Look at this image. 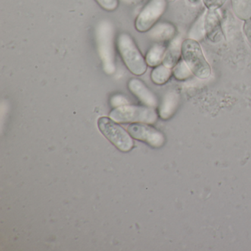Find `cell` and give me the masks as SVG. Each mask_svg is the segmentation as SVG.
I'll list each match as a JSON object with an SVG mask.
<instances>
[{
    "label": "cell",
    "instance_id": "obj_13",
    "mask_svg": "<svg viewBox=\"0 0 251 251\" xmlns=\"http://www.w3.org/2000/svg\"><path fill=\"white\" fill-rule=\"evenodd\" d=\"M166 50L167 48L162 43H157L154 45L148 50L145 58L148 66L155 68L162 64Z\"/></svg>",
    "mask_w": 251,
    "mask_h": 251
},
{
    "label": "cell",
    "instance_id": "obj_20",
    "mask_svg": "<svg viewBox=\"0 0 251 251\" xmlns=\"http://www.w3.org/2000/svg\"><path fill=\"white\" fill-rule=\"evenodd\" d=\"M243 32L248 42L251 44V19L244 22Z\"/></svg>",
    "mask_w": 251,
    "mask_h": 251
},
{
    "label": "cell",
    "instance_id": "obj_19",
    "mask_svg": "<svg viewBox=\"0 0 251 251\" xmlns=\"http://www.w3.org/2000/svg\"><path fill=\"white\" fill-rule=\"evenodd\" d=\"M207 10H218L224 5L226 0H202Z\"/></svg>",
    "mask_w": 251,
    "mask_h": 251
},
{
    "label": "cell",
    "instance_id": "obj_21",
    "mask_svg": "<svg viewBox=\"0 0 251 251\" xmlns=\"http://www.w3.org/2000/svg\"><path fill=\"white\" fill-rule=\"evenodd\" d=\"M188 2L191 4V5H198L201 2V0H187Z\"/></svg>",
    "mask_w": 251,
    "mask_h": 251
},
{
    "label": "cell",
    "instance_id": "obj_2",
    "mask_svg": "<svg viewBox=\"0 0 251 251\" xmlns=\"http://www.w3.org/2000/svg\"><path fill=\"white\" fill-rule=\"evenodd\" d=\"M117 48L123 62L130 73L138 76L146 73L148 69L146 60L130 35L121 33L117 39Z\"/></svg>",
    "mask_w": 251,
    "mask_h": 251
},
{
    "label": "cell",
    "instance_id": "obj_11",
    "mask_svg": "<svg viewBox=\"0 0 251 251\" xmlns=\"http://www.w3.org/2000/svg\"><path fill=\"white\" fill-rule=\"evenodd\" d=\"M183 40L180 36H176L169 43L166 50L162 64L173 69L182 58V45Z\"/></svg>",
    "mask_w": 251,
    "mask_h": 251
},
{
    "label": "cell",
    "instance_id": "obj_8",
    "mask_svg": "<svg viewBox=\"0 0 251 251\" xmlns=\"http://www.w3.org/2000/svg\"><path fill=\"white\" fill-rule=\"evenodd\" d=\"M98 39H100V50L101 53L104 55L106 50V56H105L104 63V68L105 72L113 73L114 68L113 59H111V26L109 23L107 22L101 23L99 26V30H98Z\"/></svg>",
    "mask_w": 251,
    "mask_h": 251
},
{
    "label": "cell",
    "instance_id": "obj_14",
    "mask_svg": "<svg viewBox=\"0 0 251 251\" xmlns=\"http://www.w3.org/2000/svg\"><path fill=\"white\" fill-rule=\"evenodd\" d=\"M231 5L238 19L244 22L251 19V0H231Z\"/></svg>",
    "mask_w": 251,
    "mask_h": 251
},
{
    "label": "cell",
    "instance_id": "obj_18",
    "mask_svg": "<svg viewBox=\"0 0 251 251\" xmlns=\"http://www.w3.org/2000/svg\"><path fill=\"white\" fill-rule=\"evenodd\" d=\"M98 5L107 11H114L118 8L119 0H95Z\"/></svg>",
    "mask_w": 251,
    "mask_h": 251
},
{
    "label": "cell",
    "instance_id": "obj_4",
    "mask_svg": "<svg viewBox=\"0 0 251 251\" xmlns=\"http://www.w3.org/2000/svg\"><path fill=\"white\" fill-rule=\"evenodd\" d=\"M98 126L103 136L122 152H129L133 149L134 142L130 133L110 117H100Z\"/></svg>",
    "mask_w": 251,
    "mask_h": 251
},
{
    "label": "cell",
    "instance_id": "obj_6",
    "mask_svg": "<svg viewBox=\"0 0 251 251\" xmlns=\"http://www.w3.org/2000/svg\"><path fill=\"white\" fill-rule=\"evenodd\" d=\"M130 136L136 140L142 141L154 148L164 146L166 138L164 133L148 124L134 123L127 127Z\"/></svg>",
    "mask_w": 251,
    "mask_h": 251
},
{
    "label": "cell",
    "instance_id": "obj_10",
    "mask_svg": "<svg viewBox=\"0 0 251 251\" xmlns=\"http://www.w3.org/2000/svg\"><path fill=\"white\" fill-rule=\"evenodd\" d=\"M180 95L176 90H170L166 93L158 108V115L162 120H167L173 117L178 108Z\"/></svg>",
    "mask_w": 251,
    "mask_h": 251
},
{
    "label": "cell",
    "instance_id": "obj_5",
    "mask_svg": "<svg viewBox=\"0 0 251 251\" xmlns=\"http://www.w3.org/2000/svg\"><path fill=\"white\" fill-rule=\"evenodd\" d=\"M167 7V0H150L135 22L137 31L145 33L151 30L162 17Z\"/></svg>",
    "mask_w": 251,
    "mask_h": 251
},
{
    "label": "cell",
    "instance_id": "obj_12",
    "mask_svg": "<svg viewBox=\"0 0 251 251\" xmlns=\"http://www.w3.org/2000/svg\"><path fill=\"white\" fill-rule=\"evenodd\" d=\"M176 27L169 23H158L150 31V37L159 43L170 42L176 37Z\"/></svg>",
    "mask_w": 251,
    "mask_h": 251
},
{
    "label": "cell",
    "instance_id": "obj_7",
    "mask_svg": "<svg viewBox=\"0 0 251 251\" xmlns=\"http://www.w3.org/2000/svg\"><path fill=\"white\" fill-rule=\"evenodd\" d=\"M205 36L211 43L218 44L224 39L220 9L207 10L204 16Z\"/></svg>",
    "mask_w": 251,
    "mask_h": 251
},
{
    "label": "cell",
    "instance_id": "obj_9",
    "mask_svg": "<svg viewBox=\"0 0 251 251\" xmlns=\"http://www.w3.org/2000/svg\"><path fill=\"white\" fill-rule=\"evenodd\" d=\"M128 89L145 106L156 108L158 99L155 95L139 79L133 78L129 81Z\"/></svg>",
    "mask_w": 251,
    "mask_h": 251
},
{
    "label": "cell",
    "instance_id": "obj_15",
    "mask_svg": "<svg viewBox=\"0 0 251 251\" xmlns=\"http://www.w3.org/2000/svg\"><path fill=\"white\" fill-rule=\"evenodd\" d=\"M173 75V69L164 64L155 67L151 73V80L156 85H164L170 80Z\"/></svg>",
    "mask_w": 251,
    "mask_h": 251
},
{
    "label": "cell",
    "instance_id": "obj_1",
    "mask_svg": "<svg viewBox=\"0 0 251 251\" xmlns=\"http://www.w3.org/2000/svg\"><path fill=\"white\" fill-rule=\"evenodd\" d=\"M182 58L195 77L201 80L209 78L211 75V67L205 58L198 41L189 38L183 40Z\"/></svg>",
    "mask_w": 251,
    "mask_h": 251
},
{
    "label": "cell",
    "instance_id": "obj_17",
    "mask_svg": "<svg viewBox=\"0 0 251 251\" xmlns=\"http://www.w3.org/2000/svg\"><path fill=\"white\" fill-rule=\"evenodd\" d=\"M204 16H205V12L201 14L198 20L195 22L193 27L189 31V39L198 41L205 36V28H204Z\"/></svg>",
    "mask_w": 251,
    "mask_h": 251
},
{
    "label": "cell",
    "instance_id": "obj_3",
    "mask_svg": "<svg viewBox=\"0 0 251 251\" xmlns=\"http://www.w3.org/2000/svg\"><path fill=\"white\" fill-rule=\"evenodd\" d=\"M155 108L148 106L125 105L117 107L110 112L109 117L117 123L155 124L158 120Z\"/></svg>",
    "mask_w": 251,
    "mask_h": 251
},
{
    "label": "cell",
    "instance_id": "obj_16",
    "mask_svg": "<svg viewBox=\"0 0 251 251\" xmlns=\"http://www.w3.org/2000/svg\"><path fill=\"white\" fill-rule=\"evenodd\" d=\"M173 75L176 80H180V81L188 80L193 75L192 71L183 58H181L179 62L173 67Z\"/></svg>",
    "mask_w": 251,
    "mask_h": 251
}]
</instances>
